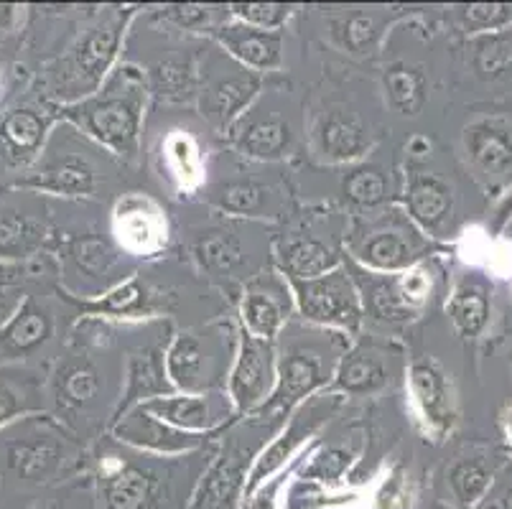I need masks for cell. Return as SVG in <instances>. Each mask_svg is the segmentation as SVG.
<instances>
[{"mask_svg":"<svg viewBox=\"0 0 512 509\" xmlns=\"http://www.w3.org/2000/svg\"><path fill=\"white\" fill-rule=\"evenodd\" d=\"M123 92L102 90L74 105H64L62 115L77 125L82 133L95 138L100 146L113 153L133 158L138 151V133H141L143 97L138 84H130L136 77L133 69H123Z\"/></svg>","mask_w":512,"mask_h":509,"instance_id":"6da1fadb","label":"cell"},{"mask_svg":"<svg viewBox=\"0 0 512 509\" xmlns=\"http://www.w3.org/2000/svg\"><path fill=\"white\" fill-rule=\"evenodd\" d=\"M125 18L128 13L110 16L79 36L77 44L69 49V54L54 72V95L67 100V105H74V102H82L100 92L102 82L118 56Z\"/></svg>","mask_w":512,"mask_h":509,"instance_id":"7a4b0ae2","label":"cell"},{"mask_svg":"<svg viewBox=\"0 0 512 509\" xmlns=\"http://www.w3.org/2000/svg\"><path fill=\"white\" fill-rule=\"evenodd\" d=\"M347 352V349H344ZM344 352H332L314 339H296L276 357V387L260 410H291L299 408L306 398L329 385Z\"/></svg>","mask_w":512,"mask_h":509,"instance_id":"3957f363","label":"cell"},{"mask_svg":"<svg viewBox=\"0 0 512 509\" xmlns=\"http://www.w3.org/2000/svg\"><path fill=\"white\" fill-rule=\"evenodd\" d=\"M293 291L299 314L319 326H332L342 331H357L365 316L360 288L347 268H334L324 275L306 280H286Z\"/></svg>","mask_w":512,"mask_h":509,"instance_id":"277c9868","label":"cell"},{"mask_svg":"<svg viewBox=\"0 0 512 509\" xmlns=\"http://www.w3.org/2000/svg\"><path fill=\"white\" fill-rule=\"evenodd\" d=\"M41 418H31L21 423V433L3 441V464L11 476L26 484H51L59 482L69 471L67 441L57 431H51Z\"/></svg>","mask_w":512,"mask_h":509,"instance_id":"5b68a950","label":"cell"},{"mask_svg":"<svg viewBox=\"0 0 512 509\" xmlns=\"http://www.w3.org/2000/svg\"><path fill=\"white\" fill-rule=\"evenodd\" d=\"M260 92V74L222 59H207L199 69V105L220 130L235 125L250 110Z\"/></svg>","mask_w":512,"mask_h":509,"instance_id":"8992f818","label":"cell"},{"mask_svg":"<svg viewBox=\"0 0 512 509\" xmlns=\"http://www.w3.org/2000/svg\"><path fill=\"white\" fill-rule=\"evenodd\" d=\"M276 387V349L242 329L237 336L235 362H232L227 398L235 413H253L263 408Z\"/></svg>","mask_w":512,"mask_h":509,"instance_id":"52a82bcc","label":"cell"},{"mask_svg":"<svg viewBox=\"0 0 512 509\" xmlns=\"http://www.w3.org/2000/svg\"><path fill=\"white\" fill-rule=\"evenodd\" d=\"M334 395H324V398H309V403H301L293 410L288 428L278 438H273L268 446L255 456L253 466H250L248 484H245V499L253 492H258L268 479L281 474L283 466H288L291 456L314 436L321 428V423H327L329 415L334 413Z\"/></svg>","mask_w":512,"mask_h":509,"instance_id":"ba28073f","label":"cell"},{"mask_svg":"<svg viewBox=\"0 0 512 509\" xmlns=\"http://www.w3.org/2000/svg\"><path fill=\"white\" fill-rule=\"evenodd\" d=\"M102 509H171V484L156 469L115 459L100 476Z\"/></svg>","mask_w":512,"mask_h":509,"instance_id":"9c48e42d","label":"cell"},{"mask_svg":"<svg viewBox=\"0 0 512 509\" xmlns=\"http://www.w3.org/2000/svg\"><path fill=\"white\" fill-rule=\"evenodd\" d=\"M214 339L217 336H209V331H181L171 342L169 352L164 354V367L174 390L186 395L212 392L220 380L217 372L222 364L227 367V357H222Z\"/></svg>","mask_w":512,"mask_h":509,"instance_id":"30bf717a","label":"cell"},{"mask_svg":"<svg viewBox=\"0 0 512 509\" xmlns=\"http://www.w3.org/2000/svg\"><path fill=\"white\" fill-rule=\"evenodd\" d=\"M428 293H431V278L426 270L413 265L406 273H390L372 280L365 288L362 308L370 311L377 321L400 324V321L416 319L423 303L428 301Z\"/></svg>","mask_w":512,"mask_h":509,"instance_id":"8fae6325","label":"cell"},{"mask_svg":"<svg viewBox=\"0 0 512 509\" xmlns=\"http://www.w3.org/2000/svg\"><path fill=\"white\" fill-rule=\"evenodd\" d=\"M146 413L156 415L158 420H164L166 426L176 428L184 433H197V436H209L222 423L227 415L232 413V403L227 395L220 392H199V395H161L141 403Z\"/></svg>","mask_w":512,"mask_h":509,"instance_id":"7c38bea8","label":"cell"},{"mask_svg":"<svg viewBox=\"0 0 512 509\" xmlns=\"http://www.w3.org/2000/svg\"><path fill=\"white\" fill-rule=\"evenodd\" d=\"M248 474V448L227 446L202 476L186 509H242Z\"/></svg>","mask_w":512,"mask_h":509,"instance_id":"4fadbf2b","label":"cell"},{"mask_svg":"<svg viewBox=\"0 0 512 509\" xmlns=\"http://www.w3.org/2000/svg\"><path fill=\"white\" fill-rule=\"evenodd\" d=\"M408 387H411L413 403H416L421 418L426 420V426L436 436L449 433L456 420L454 395H451V385L439 364L431 359H416L408 370Z\"/></svg>","mask_w":512,"mask_h":509,"instance_id":"5bb4252c","label":"cell"},{"mask_svg":"<svg viewBox=\"0 0 512 509\" xmlns=\"http://www.w3.org/2000/svg\"><path fill=\"white\" fill-rule=\"evenodd\" d=\"M212 39L227 51L232 62L250 72H268L281 67L283 36L281 31H260L240 21H230L214 28Z\"/></svg>","mask_w":512,"mask_h":509,"instance_id":"9a60e30c","label":"cell"},{"mask_svg":"<svg viewBox=\"0 0 512 509\" xmlns=\"http://www.w3.org/2000/svg\"><path fill=\"white\" fill-rule=\"evenodd\" d=\"M355 258L375 273H406L421 260V240L406 224L377 227L355 247Z\"/></svg>","mask_w":512,"mask_h":509,"instance_id":"2e32d148","label":"cell"},{"mask_svg":"<svg viewBox=\"0 0 512 509\" xmlns=\"http://www.w3.org/2000/svg\"><path fill=\"white\" fill-rule=\"evenodd\" d=\"M115 436H118V441L130 443V446L169 456L194 451V448H199L207 441V438L197 436V433H184L166 426L164 420H158L156 415L146 413L141 405L130 408L125 415H120L118 423H115Z\"/></svg>","mask_w":512,"mask_h":509,"instance_id":"e0dca14e","label":"cell"},{"mask_svg":"<svg viewBox=\"0 0 512 509\" xmlns=\"http://www.w3.org/2000/svg\"><path fill=\"white\" fill-rule=\"evenodd\" d=\"M232 143L242 156L255 161H276L291 146V123L278 112L248 110L232 125Z\"/></svg>","mask_w":512,"mask_h":509,"instance_id":"ac0fdd59","label":"cell"},{"mask_svg":"<svg viewBox=\"0 0 512 509\" xmlns=\"http://www.w3.org/2000/svg\"><path fill=\"white\" fill-rule=\"evenodd\" d=\"M288 321V283L255 280L242 298V329L248 334L276 342Z\"/></svg>","mask_w":512,"mask_h":509,"instance_id":"d6986e66","label":"cell"},{"mask_svg":"<svg viewBox=\"0 0 512 509\" xmlns=\"http://www.w3.org/2000/svg\"><path fill=\"white\" fill-rule=\"evenodd\" d=\"M49 133V120L44 112L31 107H18L0 120V158L8 166H29L41 153Z\"/></svg>","mask_w":512,"mask_h":509,"instance_id":"ffe728a7","label":"cell"},{"mask_svg":"<svg viewBox=\"0 0 512 509\" xmlns=\"http://www.w3.org/2000/svg\"><path fill=\"white\" fill-rule=\"evenodd\" d=\"M467 156L484 176H507L512 171V125L502 118H484L464 130Z\"/></svg>","mask_w":512,"mask_h":509,"instance_id":"44dd1931","label":"cell"},{"mask_svg":"<svg viewBox=\"0 0 512 509\" xmlns=\"http://www.w3.org/2000/svg\"><path fill=\"white\" fill-rule=\"evenodd\" d=\"M18 186L59 196H82L95 189V168L87 158L64 153L41 163L29 179L18 181Z\"/></svg>","mask_w":512,"mask_h":509,"instance_id":"7402d4cb","label":"cell"},{"mask_svg":"<svg viewBox=\"0 0 512 509\" xmlns=\"http://www.w3.org/2000/svg\"><path fill=\"white\" fill-rule=\"evenodd\" d=\"M385 385H388L385 357L367 344L347 349L332 377V390L347 392V395H367Z\"/></svg>","mask_w":512,"mask_h":509,"instance_id":"603a6c76","label":"cell"},{"mask_svg":"<svg viewBox=\"0 0 512 509\" xmlns=\"http://www.w3.org/2000/svg\"><path fill=\"white\" fill-rule=\"evenodd\" d=\"M372 148V133L360 118L332 112L319 128V151L327 161L349 163Z\"/></svg>","mask_w":512,"mask_h":509,"instance_id":"cb8c5ba5","label":"cell"},{"mask_svg":"<svg viewBox=\"0 0 512 509\" xmlns=\"http://www.w3.org/2000/svg\"><path fill=\"white\" fill-rule=\"evenodd\" d=\"M171 382L166 377L164 357L156 349H143L136 357L130 359L128 367V385H125L123 398H120L118 413H115V420L120 415L128 413L130 408L146 403V400L161 398V395H171Z\"/></svg>","mask_w":512,"mask_h":509,"instance_id":"d4e9b609","label":"cell"},{"mask_svg":"<svg viewBox=\"0 0 512 509\" xmlns=\"http://www.w3.org/2000/svg\"><path fill=\"white\" fill-rule=\"evenodd\" d=\"M51 336V316L34 298H23L16 314L0 326V352L29 354Z\"/></svg>","mask_w":512,"mask_h":509,"instance_id":"484cf974","label":"cell"},{"mask_svg":"<svg viewBox=\"0 0 512 509\" xmlns=\"http://www.w3.org/2000/svg\"><path fill=\"white\" fill-rule=\"evenodd\" d=\"M408 214L426 232H439L451 214V189L431 174H413L406 194Z\"/></svg>","mask_w":512,"mask_h":509,"instance_id":"4316f807","label":"cell"},{"mask_svg":"<svg viewBox=\"0 0 512 509\" xmlns=\"http://www.w3.org/2000/svg\"><path fill=\"white\" fill-rule=\"evenodd\" d=\"M339 265V258L329 245L314 237H288L278 245V268L286 280H306L324 275Z\"/></svg>","mask_w":512,"mask_h":509,"instance_id":"83f0119b","label":"cell"},{"mask_svg":"<svg viewBox=\"0 0 512 509\" xmlns=\"http://www.w3.org/2000/svg\"><path fill=\"white\" fill-rule=\"evenodd\" d=\"M97 392H100V370L92 364V359L72 357L59 364L57 375H54V398H57L59 408H85L97 398Z\"/></svg>","mask_w":512,"mask_h":509,"instance_id":"f1b7e54d","label":"cell"},{"mask_svg":"<svg viewBox=\"0 0 512 509\" xmlns=\"http://www.w3.org/2000/svg\"><path fill=\"white\" fill-rule=\"evenodd\" d=\"M41 387L36 375L16 367H0V431L18 418L41 410Z\"/></svg>","mask_w":512,"mask_h":509,"instance_id":"f546056e","label":"cell"},{"mask_svg":"<svg viewBox=\"0 0 512 509\" xmlns=\"http://www.w3.org/2000/svg\"><path fill=\"white\" fill-rule=\"evenodd\" d=\"M44 242V224L21 209H0V260L21 263Z\"/></svg>","mask_w":512,"mask_h":509,"instance_id":"4dcf8cb0","label":"cell"},{"mask_svg":"<svg viewBox=\"0 0 512 509\" xmlns=\"http://www.w3.org/2000/svg\"><path fill=\"white\" fill-rule=\"evenodd\" d=\"M69 301L77 303L85 314L107 316V319H138L151 311V296L138 278L125 280L100 298H90V301L69 298Z\"/></svg>","mask_w":512,"mask_h":509,"instance_id":"1f68e13d","label":"cell"},{"mask_svg":"<svg viewBox=\"0 0 512 509\" xmlns=\"http://www.w3.org/2000/svg\"><path fill=\"white\" fill-rule=\"evenodd\" d=\"M385 95H388L390 105L400 112V115H418L426 105V77L421 69L411 67L406 62H395L385 69Z\"/></svg>","mask_w":512,"mask_h":509,"instance_id":"d6a6232c","label":"cell"},{"mask_svg":"<svg viewBox=\"0 0 512 509\" xmlns=\"http://www.w3.org/2000/svg\"><path fill=\"white\" fill-rule=\"evenodd\" d=\"M449 316L456 331L467 339L477 336L490 319V298L477 283H462L449 301Z\"/></svg>","mask_w":512,"mask_h":509,"instance_id":"836d02e7","label":"cell"},{"mask_svg":"<svg viewBox=\"0 0 512 509\" xmlns=\"http://www.w3.org/2000/svg\"><path fill=\"white\" fill-rule=\"evenodd\" d=\"M214 204L230 214H242V217H263V212L271 209L273 194L268 186L258 181H227L225 186L214 191Z\"/></svg>","mask_w":512,"mask_h":509,"instance_id":"e575fe53","label":"cell"},{"mask_svg":"<svg viewBox=\"0 0 512 509\" xmlns=\"http://www.w3.org/2000/svg\"><path fill=\"white\" fill-rule=\"evenodd\" d=\"M446 484L459 507L472 509L490 489L492 469L482 459H462L449 469Z\"/></svg>","mask_w":512,"mask_h":509,"instance_id":"d590c367","label":"cell"},{"mask_svg":"<svg viewBox=\"0 0 512 509\" xmlns=\"http://www.w3.org/2000/svg\"><path fill=\"white\" fill-rule=\"evenodd\" d=\"M151 84L158 95L169 97V100H184V97L194 95L199 87V69L194 59H181V56H171L166 62L156 64L151 72Z\"/></svg>","mask_w":512,"mask_h":509,"instance_id":"8d00e7d4","label":"cell"},{"mask_svg":"<svg viewBox=\"0 0 512 509\" xmlns=\"http://www.w3.org/2000/svg\"><path fill=\"white\" fill-rule=\"evenodd\" d=\"M197 260L204 270L214 275L232 273L242 263V247L230 232H207L197 242Z\"/></svg>","mask_w":512,"mask_h":509,"instance_id":"74e56055","label":"cell"},{"mask_svg":"<svg viewBox=\"0 0 512 509\" xmlns=\"http://www.w3.org/2000/svg\"><path fill=\"white\" fill-rule=\"evenodd\" d=\"M342 194L347 202H352L355 207H377L388 199V179L380 168L365 166L355 168L352 174L344 179Z\"/></svg>","mask_w":512,"mask_h":509,"instance_id":"f35d334b","label":"cell"},{"mask_svg":"<svg viewBox=\"0 0 512 509\" xmlns=\"http://www.w3.org/2000/svg\"><path fill=\"white\" fill-rule=\"evenodd\" d=\"M474 69L479 77L497 79L512 69V39L484 36L474 44Z\"/></svg>","mask_w":512,"mask_h":509,"instance_id":"ab89813d","label":"cell"},{"mask_svg":"<svg viewBox=\"0 0 512 509\" xmlns=\"http://www.w3.org/2000/svg\"><path fill=\"white\" fill-rule=\"evenodd\" d=\"M69 258L79 273H85L87 278H97V275H105L113 268L115 252L100 237H85V240H77L69 247Z\"/></svg>","mask_w":512,"mask_h":509,"instance_id":"60d3db41","label":"cell"},{"mask_svg":"<svg viewBox=\"0 0 512 509\" xmlns=\"http://www.w3.org/2000/svg\"><path fill=\"white\" fill-rule=\"evenodd\" d=\"M230 8L235 21L260 28V31H281V26H286L293 13V8L286 3H235Z\"/></svg>","mask_w":512,"mask_h":509,"instance_id":"b9f144b4","label":"cell"},{"mask_svg":"<svg viewBox=\"0 0 512 509\" xmlns=\"http://www.w3.org/2000/svg\"><path fill=\"white\" fill-rule=\"evenodd\" d=\"M413 507V484L411 476L403 466H393L383 484L372 494L370 509H411Z\"/></svg>","mask_w":512,"mask_h":509,"instance_id":"7bdbcfd3","label":"cell"},{"mask_svg":"<svg viewBox=\"0 0 512 509\" xmlns=\"http://www.w3.org/2000/svg\"><path fill=\"white\" fill-rule=\"evenodd\" d=\"M118 219H120V240H125V245L128 247H138V250H143V247H148L153 240H156V222H153V217L143 207L130 209L128 204H125V207H120Z\"/></svg>","mask_w":512,"mask_h":509,"instance_id":"ee69618b","label":"cell"},{"mask_svg":"<svg viewBox=\"0 0 512 509\" xmlns=\"http://www.w3.org/2000/svg\"><path fill=\"white\" fill-rule=\"evenodd\" d=\"M339 34H342L344 46L355 54H365L375 46L380 36V23L372 13H352L344 23H339Z\"/></svg>","mask_w":512,"mask_h":509,"instance_id":"f6af8a7d","label":"cell"},{"mask_svg":"<svg viewBox=\"0 0 512 509\" xmlns=\"http://www.w3.org/2000/svg\"><path fill=\"white\" fill-rule=\"evenodd\" d=\"M462 18L474 31H495V28L507 26L512 21V6H502V3H474V6L462 8Z\"/></svg>","mask_w":512,"mask_h":509,"instance_id":"bcb514c9","label":"cell"},{"mask_svg":"<svg viewBox=\"0 0 512 509\" xmlns=\"http://www.w3.org/2000/svg\"><path fill=\"white\" fill-rule=\"evenodd\" d=\"M166 151H169L171 161H176V174L181 179H194L197 176V148L192 146V140L171 138Z\"/></svg>","mask_w":512,"mask_h":509,"instance_id":"7dc6e473","label":"cell"},{"mask_svg":"<svg viewBox=\"0 0 512 509\" xmlns=\"http://www.w3.org/2000/svg\"><path fill=\"white\" fill-rule=\"evenodd\" d=\"M161 16L169 18L179 28L186 31H202L209 23V8L204 6H169L161 11Z\"/></svg>","mask_w":512,"mask_h":509,"instance_id":"c3c4849f","label":"cell"},{"mask_svg":"<svg viewBox=\"0 0 512 509\" xmlns=\"http://www.w3.org/2000/svg\"><path fill=\"white\" fill-rule=\"evenodd\" d=\"M23 275H26V268L21 263H6L0 260V308H6L11 303L13 293L21 286Z\"/></svg>","mask_w":512,"mask_h":509,"instance_id":"681fc988","label":"cell"},{"mask_svg":"<svg viewBox=\"0 0 512 509\" xmlns=\"http://www.w3.org/2000/svg\"><path fill=\"white\" fill-rule=\"evenodd\" d=\"M74 494H77V492L67 494V497L51 499V502H44V504H39V507H34V509H97V504H95V497H92V494H87V497L82 499V502H72V499H74Z\"/></svg>","mask_w":512,"mask_h":509,"instance_id":"f907efd6","label":"cell"},{"mask_svg":"<svg viewBox=\"0 0 512 509\" xmlns=\"http://www.w3.org/2000/svg\"><path fill=\"white\" fill-rule=\"evenodd\" d=\"M23 8L11 6V3H0V36L11 34L13 28L18 26V18H21Z\"/></svg>","mask_w":512,"mask_h":509,"instance_id":"816d5d0a","label":"cell"},{"mask_svg":"<svg viewBox=\"0 0 512 509\" xmlns=\"http://www.w3.org/2000/svg\"><path fill=\"white\" fill-rule=\"evenodd\" d=\"M428 148H431V143H428L426 138H421V135H416V138H413L411 143H408L406 151H411V153H408V156L423 158V156H426V153H428Z\"/></svg>","mask_w":512,"mask_h":509,"instance_id":"f5cc1de1","label":"cell"},{"mask_svg":"<svg viewBox=\"0 0 512 509\" xmlns=\"http://www.w3.org/2000/svg\"><path fill=\"white\" fill-rule=\"evenodd\" d=\"M505 431H507V441H512V408L507 410L505 415Z\"/></svg>","mask_w":512,"mask_h":509,"instance_id":"db71d44e","label":"cell"},{"mask_svg":"<svg viewBox=\"0 0 512 509\" xmlns=\"http://www.w3.org/2000/svg\"><path fill=\"white\" fill-rule=\"evenodd\" d=\"M505 509H512V487L507 489V494H505Z\"/></svg>","mask_w":512,"mask_h":509,"instance_id":"11a10c76","label":"cell"}]
</instances>
